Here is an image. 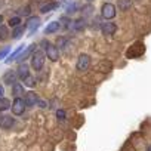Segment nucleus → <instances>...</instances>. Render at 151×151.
I'll list each match as a JSON object with an SVG mask.
<instances>
[{
  "label": "nucleus",
  "instance_id": "f257e3e1",
  "mask_svg": "<svg viewBox=\"0 0 151 151\" xmlns=\"http://www.w3.org/2000/svg\"><path fill=\"white\" fill-rule=\"evenodd\" d=\"M42 46L46 49V56H47L50 61L56 62V61L59 59V49H58L55 45H52V43L43 40V42H42Z\"/></svg>",
  "mask_w": 151,
  "mask_h": 151
},
{
  "label": "nucleus",
  "instance_id": "f03ea898",
  "mask_svg": "<svg viewBox=\"0 0 151 151\" xmlns=\"http://www.w3.org/2000/svg\"><path fill=\"white\" fill-rule=\"evenodd\" d=\"M45 59H46V56H45V53L42 52V50H34V53L31 55V67L36 70V71H40L42 68H43V65H45Z\"/></svg>",
  "mask_w": 151,
  "mask_h": 151
},
{
  "label": "nucleus",
  "instance_id": "7ed1b4c3",
  "mask_svg": "<svg viewBox=\"0 0 151 151\" xmlns=\"http://www.w3.org/2000/svg\"><path fill=\"white\" fill-rule=\"evenodd\" d=\"M25 101L22 99V98H15L14 99V104H12V107H11V110H12V113H14V116H22L24 114V111H25Z\"/></svg>",
  "mask_w": 151,
  "mask_h": 151
},
{
  "label": "nucleus",
  "instance_id": "20e7f679",
  "mask_svg": "<svg viewBox=\"0 0 151 151\" xmlns=\"http://www.w3.org/2000/svg\"><path fill=\"white\" fill-rule=\"evenodd\" d=\"M101 15L105 18V19H113L116 17V8L113 3H104L102 8H101Z\"/></svg>",
  "mask_w": 151,
  "mask_h": 151
},
{
  "label": "nucleus",
  "instance_id": "39448f33",
  "mask_svg": "<svg viewBox=\"0 0 151 151\" xmlns=\"http://www.w3.org/2000/svg\"><path fill=\"white\" fill-rule=\"evenodd\" d=\"M91 67V56L88 53H82L77 58V70L79 71H86Z\"/></svg>",
  "mask_w": 151,
  "mask_h": 151
},
{
  "label": "nucleus",
  "instance_id": "423d86ee",
  "mask_svg": "<svg viewBox=\"0 0 151 151\" xmlns=\"http://www.w3.org/2000/svg\"><path fill=\"white\" fill-rule=\"evenodd\" d=\"M40 24H42L40 18H37V17H30V18L27 19V22H25V27H27V30L30 31V34H33L34 31L39 30Z\"/></svg>",
  "mask_w": 151,
  "mask_h": 151
},
{
  "label": "nucleus",
  "instance_id": "0eeeda50",
  "mask_svg": "<svg viewBox=\"0 0 151 151\" xmlns=\"http://www.w3.org/2000/svg\"><path fill=\"white\" fill-rule=\"evenodd\" d=\"M17 74H18V79H21V80L24 82L27 77H30V67H28L25 62H21V64L18 65Z\"/></svg>",
  "mask_w": 151,
  "mask_h": 151
},
{
  "label": "nucleus",
  "instance_id": "6e6552de",
  "mask_svg": "<svg viewBox=\"0 0 151 151\" xmlns=\"http://www.w3.org/2000/svg\"><path fill=\"white\" fill-rule=\"evenodd\" d=\"M17 79H18L17 71L9 70V71H6L5 76H3V83H5V85H11V86H14V85L17 83Z\"/></svg>",
  "mask_w": 151,
  "mask_h": 151
},
{
  "label": "nucleus",
  "instance_id": "1a4fd4ad",
  "mask_svg": "<svg viewBox=\"0 0 151 151\" xmlns=\"http://www.w3.org/2000/svg\"><path fill=\"white\" fill-rule=\"evenodd\" d=\"M116 30H117V25L114 22H104V24H101V31H102L104 36H113L116 33Z\"/></svg>",
  "mask_w": 151,
  "mask_h": 151
},
{
  "label": "nucleus",
  "instance_id": "9d476101",
  "mask_svg": "<svg viewBox=\"0 0 151 151\" xmlns=\"http://www.w3.org/2000/svg\"><path fill=\"white\" fill-rule=\"evenodd\" d=\"M24 96H25V98H24V101H25V105H27V107H33V105H36V104H37V101H39L37 93H34L33 91L27 92Z\"/></svg>",
  "mask_w": 151,
  "mask_h": 151
},
{
  "label": "nucleus",
  "instance_id": "9b49d317",
  "mask_svg": "<svg viewBox=\"0 0 151 151\" xmlns=\"http://www.w3.org/2000/svg\"><path fill=\"white\" fill-rule=\"evenodd\" d=\"M34 47H36V45H34V43H31V45H28V46L24 49V52H22V53H21V56L18 58L19 64H21V62H24V61H25V59H27L30 55H33V53H34V50H36Z\"/></svg>",
  "mask_w": 151,
  "mask_h": 151
},
{
  "label": "nucleus",
  "instance_id": "f8f14e48",
  "mask_svg": "<svg viewBox=\"0 0 151 151\" xmlns=\"http://www.w3.org/2000/svg\"><path fill=\"white\" fill-rule=\"evenodd\" d=\"M24 49H25V45H19V46L14 50V53H11V55L6 58V61H5V62H12L14 59H18V58L21 56V53L24 52Z\"/></svg>",
  "mask_w": 151,
  "mask_h": 151
},
{
  "label": "nucleus",
  "instance_id": "ddd939ff",
  "mask_svg": "<svg viewBox=\"0 0 151 151\" xmlns=\"http://www.w3.org/2000/svg\"><path fill=\"white\" fill-rule=\"evenodd\" d=\"M14 124H15V120H14V117H11V116L3 117V119H2V122H0V127L5 129V130H9Z\"/></svg>",
  "mask_w": 151,
  "mask_h": 151
},
{
  "label": "nucleus",
  "instance_id": "4468645a",
  "mask_svg": "<svg viewBox=\"0 0 151 151\" xmlns=\"http://www.w3.org/2000/svg\"><path fill=\"white\" fill-rule=\"evenodd\" d=\"M59 27H61V22H59V21H52V22H49V25L45 28V33H46V34L56 33V31L59 30Z\"/></svg>",
  "mask_w": 151,
  "mask_h": 151
},
{
  "label": "nucleus",
  "instance_id": "2eb2a0df",
  "mask_svg": "<svg viewBox=\"0 0 151 151\" xmlns=\"http://www.w3.org/2000/svg\"><path fill=\"white\" fill-rule=\"evenodd\" d=\"M56 8H58V2L46 3V5H43V6L40 8V14H49V12H52L53 9H56Z\"/></svg>",
  "mask_w": 151,
  "mask_h": 151
},
{
  "label": "nucleus",
  "instance_id": "dca6fc26",
  "mask_svg": "<svg viewBox=\"0 0 151 151\" xmlns=\"http://www.w3.org/2000/svg\"><path fill=\"white\" fill-rule=\"evenodd\" d=\"M25 28H27L25 25H18V27H15L14 31H12V39H14V40L21 39L22 34H24V31H25Z\"/></svg>",
  "mask_w": 151,
  "mask_h": 151
},
{
  "label": "nucleus",
  "instance_id": "f3484780",
  "mask_svg": "<svg viewBox=\"0 0 151 151\" xmlns=\"http://www.w3.org/2000/svg\"><path fill=\"white\" fill-rule=\"evenodd\" d=\"M12 95H14L15 98L24 96V86L19 85V83H15V85L12 86Z\"/></svg>",
  "mask_w": 151,
  "mask_h": 151
},
{
  "label": "nucleus",
  "instance_id": "a211bd4d",
  "mask_svg": "<svg viewBox=\"0 0 151 151\" xmlns=\"http://www.w3.org/2000/svg\"><path fill=\"white\" fill-rule=\"evenodd\" d=\"M12 105H11V101L9 99H6L5 96L3 98H0V111H6V110H9Z\"/></svg>",
  "mask_w": 151,
  "mask_h": 151
},
{
  "label": "nucleus",
  "instance_id": "6ab92c4d",
  "mask_svg": "<svg viewBox=\"0 0 151 151\" xmlns=\"http://www.w3.org/2000/svg\"><path fill=\"white\" fill-rule=\"evenodd\" d=\"M130 6H132L130 0H119V8H120L122 11H127Z\"/></svg>",
  "mask_w": 151,
  "mask_h": 151
},
{
  "label": "nucleus",
  "instance_id": "aec40b11",
  "mask_svg": "<svg viewBox=\"0 0 151 151\" xmlns=\"http://www.w3.org/2000/svg\"><path fill=\"white\" fill-rule=\"evenodd\" d=\"M9 36V31H8V27L6 25H0V40H6Z\"/></svg>",
  "mask_w": 151,
  "mask_h": 151
},
{
  "label": "nucleus",
  "instance_id": "412c9836",
  "mask_svg": "<svg viewBox=\"0 0 151 151\" xmlns=\"http://www.w3.org/2000/svg\"><path fill=\"white\" fill-rule=\"evenodd\" d=\"M9 25H11L12 28L21 25V17H14V18H11V19H9Z\"/></svg>",
  "mask_w": 151,
  "mask_h": 151
},
{
  "label": "nucleus",
  "instance_id": "4be33fe9",
  "mask_svg": "<svg viewBox=\"0 0 151 151\" xmlns=\"http://www.w3.org/2000/svg\"><path fill=\"white\" fill-rule=\"evenodd\" d=\"M24 85H25V86H28V88H34V86H36V80L30 76V77H27V79L24 80Z\"/></svg>",
  "mask_w": 151,
  "mask_h": 151
},
{
  "label": "nucleus",
  "instance_id": "5701e85b",
  "mask_svg": "<svg viewBox=\"0 0 151 151\" xmlns=\"http://www.w3.org/2000/svg\"><path fill=\"white\" fill-rule=\"evenodd\" d=\"M9 50H11V47H9V46H6L5 49L0 50V59H5V58H8V56H9Z\"/></svg>",
  "mask_w": 151,
  "mask_h": 151
},
{
  "label": "nucleus",
  "instance_id": "b1692460",
  "mask_svg": "<svg viewBox=\"0 0 151 151\" xmlns=\"http://www.w3.org/2000/svg\"><path fill=\"white\" fill-rule=\"evenodd\" d=\"M83 24H85L83 19H77V21L73 22V25H74L73 28H74V30H80V28H83Z\"/></svg>",
  "mask_w": 151,
  "mask_h": 151
},
{
  "label": "nucleus",
  "instance_id": "393cba45",
  "mask_svg": "<svg viewBox=\"0 0 151 151\" xmlns=\"http://www.w3.org/2000/svg\"><path fill=\"white\" fill-rule=\"evenodd\" d=\"M28 15H30V6H25V8H22L19 11V15L18 17H28Z\"/></svg>",
  "mask_w": 151,
  "mask_h": 151
},
{
  "label": "nucleus",
  "instance_id": "a878e982",
  "mask_svg": "<svg viewBox=\"0 0 151 151\" xmlns=\"http://www.w3.org/2000/svg\"><path fill=\"white\" fill-rule=\"evenodd\" d=\"M56 119H58V120H65V111L59 108V110L56 111Z\"/></svg>",
  "mask_w": 151,
  "mask_h": 151
},
{
  "label": "nucleus",
  "instance_id": "bb28decb",
  "mask_svg": "<svg viewBox=\"0 0 151 151\" xmlns=\"http://www.w3.org/2000/svg\"><path fill=\"white\" fill-rule=\"evenodd\" d=\"M37 105H39L40 108H46V102H45V101H42V99H39V101H37Z\"/></svg>",
  "mask_w": 151,
  "mask_h": 151
},
{
  "label": "nucleus",
  "instance_id": "cd10ccee",
  "mask_svg": "<svg viewBox=\"0 0 151 151\" xmlns=\"http://www.w3.org/2000/svg\"><path fill=\"white\" fill-rule=\"evenodd\" d=\"M3 95H5V88L0 85V98H3Z\"/></svg>",
  "mask_w": 151,
  "mask_h": 151
},
{
  "label": "nucleus",
  "instance_id": "c85d7f7f",
  "mask_svg": "<svg viewBox=\"0 0 151 151\" xmlns=\"http://www.w3.org/2000/svg\"><path fill=\"white\" fill-rule=\"evenodd\" d=\"M2 22H3V17L0 15V25H2Z\"/></svg>",
  "mask_w": 151,
  "mask_h": 151
},
{
  "label": "nucleus",
  "instance_id": "c756f323",
  "mask_svg": "<svg viewBox=\"0 0 151 151\" xmlns=\"http://www.w3.org/2000/svg\"><path fill=\"white\" fill-rule=\"evenodd\" d=\"M147 151H151V145H148V148H147Z\"/></svg>",
  "mask_w": 151,
  "mask_h": 151
},
{
  "label": "nucleus",
  "instance_id": "7c9ffc66",
  "mask_svg": "<svg viewBox=\"0 0 151 151\" xmlns=\"http://www.w3.org/2000/svg\"><path fill=\"white\" fill-rule=\"evenodd\" d=\"M88 2H93V0H88Z\"/></svg>",
  "mask_w": 151,
  "mask_h": 151
}]
</instances>
